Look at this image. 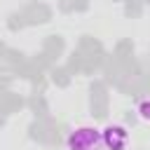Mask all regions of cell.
I'll list each match as a JSON object with an SVG mask.
<instances>
[{
    "mask_svg": "<svg viewBox=\"0 0 150 150\" xmlns=\"http://www.w3.org/2000/svg\"><path fill=\"white\" fill-rule=\"evenodd\" d=\"M68 150H105L103 131L96 127H80L68 136Z\"/></svg>",
    "mask_w": 150,
    "mask_h": 150,
    "instance_id": "6da1fadb",
    "label": "cell"
},
{
    "mask_svg": "<svg viewBox=\"0 0 150 150\" xmlns=\"http://www.w3.org/2000/svg\"><path fill=\"white\" fill-rule=\"evenodd\" d=\"M138 115H141L143 120H148V122H150V101H143V103L138 105Z\"/></svg>",
    "mask_w": 150,
    "mask_h": 150,
    "instance_id": "3957f363",
    "label": "cell"
},
{
    "mask_svg": "<svg viewBox=\"0 0 150 150\" xmlns=\"http://www.w3.org/2000/svg\"><path fill=\"white\" fill-rule=\"evenodd\" d=\"M103 143L108 150H124L129 145V134L120 124H110L103 129Z\"/></svg>",
    "mask_w": 150,
    "mask_h": 150,
    "instance_id": "7a4b0ae2",
    "label": "cell"
}]
</instances>
